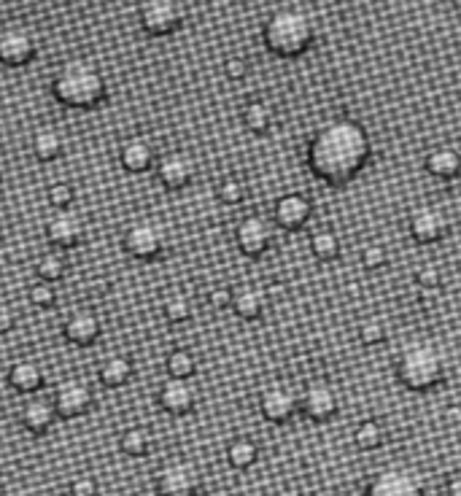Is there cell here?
<instances>
[{
	"label": "cell",
	"mask_w": 461,
	"mask_h": 496,
	"mask_svg": "<svg viewBox=\"0 0 461 496\" xmlns=\"http://www.w3.org/2000/svg\"><path fill=\"white\" fill-rule=\"evenodd\" d=\"M310 253L321 262H329L340 253V238L332 230H318L310 235Z\"/></svg>",
	"instance_id": "33"
},
{
	"label": "cell",
	"mask_w": 461,
	"mask_h": 496,
	"mask_svg": "<svg viewBox=\"0 0 461 496\" xmlns=\"http://www.w3.org/2000/svg\"><path fill=\"white\" fill-rule=\"evenodd\" d=\"M337 408H340V397L337 391L324 383V381H316L310 386H305V391L300 394V410L308 421L313 424H327L337 416Z\"/></svg>",
	"instance_id": "8"
},
{
	"label": "cell",
	"mask_w": 461,
	"mask_h": 496,
	"mask_svg": "<svg viewBox=\"0 0 461 496\" xmlns=\"http://www.w3.org/2000/svg\"><path fill=\"white\" fill-rule=\"evenodd\" d=\"M122 243H124V251H127L133 259L152 262V259H157V256L165 251V233H162L160 225L141 219V222H133V225L124 230Z\"/></svg>",
	"instance_id": "7"
},
{
	"label": "cell",
	"mask_w": 461,
	"mask_h": 496,
	"mask_svg": "<svg viewBox=\"0 0 461 496\" xmlns=\"http://www.w3.org/2000/svg\"><path fill=\"white\" fill-rule=\"evenodd\" d=\"M51 95L68 108L89 111L108 97V84H106V76L92 62L70 60L54 73Z\"/></svg>",
	"instance_id": "2"
},
{
	"label": "cell",
	"mask_w": 461,
	"mask_h": 496,
	"mask_svg": "<svg viewBox=\"0 0 461 496\" xmlns=\"http://www.w3.org/2000/svg\"><path fill=\"white\" fill-rule=\"evenodd\" d=\"M162 310H165V318L171 324H184V321L192 318V299L187 294H171L165 299V308Z\"/></svg>",
	"instance_id": "34"
},
{
	"label": "cell",
	"mask_w": 461,
	"mask_h": 496,
	"mask_svg": "<svg viewBox=\"0 0 461 496\" xmlns=\"http://www.w3.org/2000/svg\"><path fill=\"white\" fill-rule=\"evenodd\" d=\"M0 181H3V165H0Z\"/></svg>",
	"instance_id": "47"
},
{
	"label": "cell",
	"mask_w": 461,
	"mask_h": 496,
	"mask_svg": "<svg viewBox=\"0 0 461 496\" xmlns=\"http://www.w3.org/2000/svg\"><path fill=\"white\" fill-rule=\"evenodd\" d=\"M203 478L189 462H168L154 475V489L160 496H198Z\"/></svg>",
	"instance_id": "6"
},
{
	"label": "cell",
	"mask_w": 461,
	"mask_h": 496,
	"mask_svg": "<svg viewBox=\"0 0 461 496\" xmlns=\"http://www.w3.org/2000/svg\"><path fill=\"white\" fill-rule=\"evenodd\" d=\"M259 410L270 424H286L300 410V397L286 386H272L259 397Z\"/></svg>",
	"instance_id": "16"
},
{
	"label": "cell",
	"mask_w": 461,
	"mask_h": 496,
	"mask_svg": "<svg viewBox=\"0 0 461 496\" xmlns=\"http://www.w3.org/2000/svg\"><path fill=\"white\" fill-rule=\"evenodd\" d=\"M243 124H245L251 133H256V135L267 133V130L272 127V108H270L267 103H262V100H251V103L243 108Z\"/></svg>",
	"instance_id": "30"
},
{
	"label": "cell",
	"mask_w": 461,
	"mask_h": 496,
	"mask_svg": "<svg viewBox=\"0 0 461 496\" xmlns=\"http://www.w3.org/2000/svg\"><path fill=\"white\" fill-rule=\"evenodd\" d=\"M386 262H389V253H386V248L378 246V243H373V246H367L362 251V264L367 270H381Z\"/></svg>",
	"instance_id": "41"
},
{
	"label": "cell",
	"mask_w": 461,
	"mask_h": 496,
	"mask_svg": "<svg viewBox=\"0 0 461 496\" xmlns=\"http://www.w3.org/2000/svg\"><path fill=\"white\" fill-rule=\"evenodd\" d=\"M46 197H49L51 208L68 211V208L73 206V200H76V187H73L70 181H57V184H51V187L46 189Z\"/></svg>",
	"instance_id": "35"
},
{
	"label": "cell",
	"mask_w": 461,
	"mask_h": 496,
	"mask_svg": "<svg viewBox=\"0 0 461 496\" xmlns=\"http://www.w3.org/2000/svg\"><path fill=\"white\" fill-rule=\"evenodd\" d=\"M364 496H429L427 486L419 475L408 473V470H383L378 473L367 489Z\"/></svg>",
	"instance_id": "9"
},
{
	"label": "cell",
	"mask_w": 461,
	"mask_h": 496,
	"mask_svg": "<svg viewBox=\"0 0 461 496\" xmlns=\"http://www.w3.org/2000/svg\"><path fill=\"white\" fill-rule=\"evenodd\" d=\"M11 496H30V494H11Z\"/></svg>",
	"instance_id": "48"
},
{
	"label": "cell",
	"mask_w": 461,
	"mask_h": 496,
	"mask_svg": "<svg viewBox=\"0 0 461 496\" xmlns=\"http://www.w3.org/2000/svg\"><path fill=\"white\" fill-rule=\"evenodd\" d=\"M57 410H54V402L51 400H43V397H30L24 405H22V413H19V421L22 427L30 432V435H46L54 421H57Z\"/></svg>",
	"instance_id": "19"
},
{
	"label": "cell",
	"mask_w": 461,
	"mask_h": 496,
	"mask_svg": "<svg viewBox=\"0 0 461 496\" xmlns=\"http://www.w3.org/2000/svg\"><path fill=\"white\" fill-rule=\"evenodd\" d=\"M97 375H100V383L103 386H108V389H122V386H127L130 383V378H133V362L127 359V356H108L103 364H100V370H97Z\"/></svg>",
	"instance_id": "26"
},
{
	"label": "cell",
	"mask_w": 461,
	"mask_h": 496,
	"mask_svg": "<svg viewBox=\"0 0 461 496\" xmlns=\"http://www.w3.org/2000/svg\"><path fill=\"white\" fill-rule=\"evenodd\" d=\"M424 168H427L429 176H435L440 181H454L461 173V154L451 146H440V149L427 154Z\"/></svg>",
	"instance_id": "23"
},
{
	"label": "cell",
	"mask_w": 461,
	"mask_h": 496,
	"mask_svg": "<svg viewBox=\"0 0 461 496\" xmlns=\"http://www.w3.org/2000/svg\"><path fill=\"white\" fill-rule=\"evenodd\" d=\"M359 340L364 345H378L386 340V324L381 318H367L359 324Z\"/></svg>",
	"instance_id": "37"
},
{
	"label": "cell",
	"mask_w": 461,
	"mask_h": 496,
	"mask_svg": "<svg viewBox=\"0 0 461 496\" xmlns=\"http://www.w3.org/2000/svg\"><path fill=\"white\" fill-rule=\"evenodd\" d=\"M386 440V429L378 424V421H362L356 429H354V443L359 451H378Z\"/></svg>",
	"instance_id": "31"
},
{
	"label": "cell",
	"mask_w": 461,
	"mask_h": 496,
	"mask_svg": "<svg viewBox=\"0 0 461 496\" xmlns=\"http://www.w3.org/2000/svg\"><path fill=\"white\" fill-rule=\"evenodd\" d=\"M70 496H97L100 491V483L95 475H76L68 486Z\"/></svg>",
	"instance_id": "39"
},
{
	"label": "cell",
	"mask_w": 461,
	"mask_h": 496,
	"mask_svg": "<svg viewBox=\"0 0 461 496\" xmlns=\"http://www.w3.org/2000/svg\"><path fill=\"white\" fill-rule=\"evenodd\" d=\"M448 233V216L435 206H421L410 216V238L416 243H438Z\"/></svg>",
	"instance_id": "14"
},
{
	"label": "cell",
	"mask_w": 461,
	"mask_h": 496,
	"mask_svg": "<svg viewBox=\"0 0 461 496\" xmlns=\"http://www.w3.org/2000/svg\"><path fill=\"white\" fill-rule=\"evenodd\" d=\"M157 402L165 413L171 416H187L195 410L198 405V389L192 386V381H179V378H168L160 386Z\"/></svg>",
	"instance_id": "13"
},
{
	"label": "cell",
	"mask_w": 461,
	"mask_h": 496,
	"mask_svg": "<svg viewBox=\"0 0 461 496\" xmlns=\"http://www.w3.org/2000/svg\"><path fill=\"white\" fill-rule=\"evenodd\" d=\"M154 168H157L160 184L165 189H171V192H179V189L189 187L192 179H195V162L187 154H181V152H173V154L160 157Z\"/></svg>",
	"instance_id": "15"
},
{
	"label": "cell",
	"mask_w": 461,
	"mask_h": 496,
	"mask_svg": "<svg viewBox=\"0 0 461 496\" xmlns=\"http://www.w3.org/2000/svg\"><path fill=\"white\" fill-rule=\"evenodd\" d=\"M235 243L237 248L251 256V259H259L267 253V248L272 246V230L270 225L262 219V216H248L237 225L235 230Z\"/></svg>",
	"instance_id": "12"
},
{
	"label": "cell",
	"mask_w": 461,
	"mask_h": 496,
	"mask_svg": "<svg viewBox=\"0 0 461 496\" xmlns=\"http://www.w3.org/2000/svg\"><path fill=\"white\" fill-rule=\"evenodd\" d=\"M119 162L127 173H146L149 168L157 165L154 146L146 138H130L119 149Z\"/></svg>",
	"instance_id": "21"
},
{
	"label": "cell",
	"mask_w": 461,
	"mask_h": 496,
	"mask_svg": "<svg viewBox=\"0 0 461 496\" xmlns=\"http://www.w3.org/2000/svg\"><path fill=\"white\" fill-rule=\"evenodd\" d=\"M272 214H275V225L278 227H283V230H300V227L308 225V219L313 214V203L305 195L291 192V195L278 197Z\"/></svg>",
	"instance_id": "18"
},
{
	"label": "cell",
	"mask_w": 461,
	"mask_h": 496,
	"mask_svg": "<svg viewBox=\"0 0 461 496\" xmlns=\"http://www.w3.org/2000/svg\"><path fill=\"white\" fill-rule=\"evenodd\" d=\"M27 294H30V302H32L35 308H51V305L57 302L54 283H49V280H35V283L27 289Z\"/></svg>",
	"instance_id": "36"
},
{
	"label": "cell",
	"mask_w": 461,
	"mask_h": 496,
	"mask_svg": "<svg viewBox=\"0 0 461 496\" xmlns=\"http://www.w3.org/2000/svg\"><path fill=\"white\" fill-rule=\"evenodd\" d=\"M259 459V445L251 437H235L227 445V462L235 470H248Z\"/></svg>",
	"instance_id": "27"
},
{
	"label": "cell",
	"mask_w": 461,
	"mask_h": 496,
	"mask_svg": "<svg viewBox=\"0 0 461 496\" xmlns=\"http://www.w3.org/2000/svg\"><path fill=\"white\" fill-rule=\"evenodd\" d=\"M165 370H168V378H179V381H189L195 372H198V359L192 351L187 348H176L168 354L165 359Z\"/></svg>",
	"instance_id": "28"
},
{
	"label": "cell",
	"mask_w": 461,
	"mask_h": 496,
	"mask_svg": "<svg viewBox=\"0 0 461 496\" xmlns=\"http://www.w3.org/2000/svg\"><path fill=\"white\" fill-rule=\"evenodd\" d=\"M230 308L243 321H254L264 310V294L259 289H254V286H235L232 289Z\"/></svg>",
	"instance_id": "25"
},
{
	"label": "cell",
	"mask_w": 461,
	"mask_h": 496,
	"mask_svg": "<svg viewBox=\"0 0 461 496\" xmlns=\"http://www.w3.org/2000/svg\"><path fill=\"white\" fill-rule=\"evenodd\" d=\"M370 160V138L359 122L332 119L308 143V168L329 187H343L362 173Z\"/></svg>",
	"instance_id": "1"
},
{
	"label": "cell",
	"mask_w": 461,
	"mask_h": 496,
	"mask_svg": "<svg viewBox=\"0 0 461 496\" xmlns=\"http://www.w3.org/2000/svg\"><path fill=\"white\" fill-rule=\"evenodd\" d=\"M184 16H187V8L181 0H143L138 8L141 27L157 38L173 35L184 24Z\"/></svg>",
	"instance_id": "5"
},
{
	"label": "cell",
	"mask_w": 461,
	"mask_h": 496,
	"mask_svg": "<svg viewBox=\"0 0 461 496\" xmlns=\"http://www.w3.org/2000/svg\"><path fill=\"white\" fill-rule=\"evenodd\" d=\"M416 283H419L421 289L432 291V289H440L443 275H440V270H438L435 264H424V267H419V272H416Z\"/></svg>",
	"instance_id": "40"
},
{
	"label": "cell",
	"mask_w": 461,
	"mask_h": 496,
	"mask_svg": "<svg viewBox=\"0 0 461 496\" xmlns=\"http://www.w3.org/2000/svg\"><path fill=\"white\" fill-rule=\"evenodd\" d=\"M446 364L435 345L416 343L405 348L397 359V381L410 391H429L443 383Z\"/></svg>",
	"instance_id": "4"
},
{
	"label": "cell",
	"mask_w": 461,
	"mask_h": 496,
	"mask_svg": "<svg viewBox=\"0 0 461 496\" xmlns=\"http://www.w3.org/2000/svg\"><path fill=\"white\" fill-rule=\"evenodd\" d=\"M219 200L225 206H240L245 200V184L237 181V179H225L219 184Z\"/></svg>",
	"instance_id": "38"
},
{
	"label": "cell",
	"mask_w": 461,
	"mask_h": 496,
	"mask_svg": "<svg viewBox=\"0 0 461 496\" xmlns=\"http://www.w3.org/2000/svg\"><path fill=\"white\" fill-rule=\"evenodd\" d=\"M92 389L84 383V381H78V378H68V381H62L60 386H57V391H54V397H51V402H54V410H57V416L60 418H81L84 413H89V408H92Z\"/></svg>",
	"instance_id": "10"
},
{
	"label": "cell",
	"mask_w": 461,
	"mask_h": 496,
	"mask_svg": "<svg viewBox=\"0 0 461 496\" xmlns=\"http://www.w3.org/2000/svg\"><path fill=\"white\" fill-rule=\"evenodd\" d=\"M225 73H227V78H232V81H240V78H245V73H248V62L240 60V57H230V60L225 62Z\"/></svg>",
	"instance_id": "42"
},
{
	"label": "cell",
	"mask_w": 461,
	"mask_h": 496,
	"mask_svg": "<svg viewBox=\"0 0 461 496\" xmlns=\"http://www.w3.org/2000/svg\"><path fill=\"white\" fill-rule=\"evenodd\" d=\"M65 270H68V264H65L62 253H57V251H49V253H43V256L35 262L38 280H49V283L62 280V278H65Z\"/></svg>",
	"instance_id": "32"
},
{
	"label": "cell",
	"mask_w": 461,
	"mask_h": 496,
	"mask_svg": "<svg viewBox=\"0 0 461 496\" xmlns=\"http://www.w3.org/2000/svg\"><path fill=\"white\" fill-rule=\"evenodd\" d=\"M46 383V370L35 359H19L8 367V386L19 394H35Z\"/></svg>",
	"instance_id": "20"
},
{
	"label": "cell",
	"mask_w": 461,
	"mask_h": 496,
	"mask_svg": "<svg viewBox=\"0 0 461 496\" xmlns=\"http://www.w3.org/2000/svg\"><path fill=\"white\" fill-rule=\"evenodd\" d=\"M30 146H32L35 160H41V162H54V160H60L62 152H65V138H62V133L54 130V127H41V130L32 133V143H30Z\"/></svg>",
	"instance_id": "24"
},
{
	"label": "cell",
	"mask_w": 461,
	"mask_h": 496,
	"mask_svg": "<svg viewBox=\"0 0 461 496\" xmlns=\"http://www.w3.org/2000/svg\"><path fill=\"white\" fill-rule=\"evenodd\" d=\"M3 470H5V454L0 451V473H3Z\"/></svg>",
	"instance_id": "46"
},
{
	"label": "cell",
	"mask_w": 461,
	"mask_h": 496,
	"mask_svg": "<svg viewBox=\"0 0 461 496\" xmlns=\"http://www.w3.org/2000/svg\"><path fill=\"white\" fill-rule=\"evenodd\" d=\"M38 46H35V38L30 35V30L24 27H3L0 30V62L8 65V68H22L27 62H32Z\"/></svg>",
	"instance_id": "11"
},
{
	"label": "cell",
	"mask_w": 461,
	"mask_h": 496,
	"mask_svg": "<svg viewBox=\"0 0 461 496\" xmlns=\"http://www.w3.org/2000/svg\"><path fill=\"white\" fill-rule=\"evenodd\" d=\"M16 326V313L8 305H0V335H8Z\"/></svg>",
	"instance_id": "43"
},
{
	"label": "cell",
	"mask_w": 461,
	"mask_h": 496,
	"mask_svg": "<svg viewBox=\"0 0 461 496\" xmlns=\"http://www.w3.org/2000/svg\"><path fill=\"white\" fill-rule=\"evenodd\" d=\"M119 448L133 456V459H141L152 451V432L143 429V427H130L127 432H122L119 437Z\"/></svg>",
	"instance_id": "29"
},
{
	"label": "cell",
	"mask_w": 461,
	"mask_h": 496,
	"mask_svg": "<svg viewBox=\"0 0 461 496\" xmlns=\"http://www.w3.org/2000/svg\"><path fill=\"white\" fill-rule=\"evenodd\" d=\"M46 241L54 248H76L84 241V222L70 211H57L46 222Z\"/></svg>",
	"instance_id": "17"
},
{
	"label": "cell",
	"mask_w": 461,
	"mask_h": 496,
	"mask_svg": "<svg viewBox=\"0 0 461 496\" xmlns=\"http://www.w3.org/2000/svg\"><path fill=\"white\" fill-rule=\"evenodd\" d=\"M208 299H211V305H214V308H230L232 289H214Z\"/></svg>",
	"instance_id": "44"
},
{
	"label": "cell",
	"mask_w": 461,
	"mask_h": 496,
	"mask_svg": "<svg viewBox=\"0 0 461 496\" xmlns=\"http://www.w3.org/2000/svg\"><path fill=\"white\" fill-rule=\"evenodd\" d=\"M446 491H448V496H461V470H456V473H451V475H448Z\"/></svg>",
	"instance_id": "45"
},
{
	"label": "cell",
	"mask_w": 461,
	"mask_h": 496,
	"mask_svg": "<svg viewBox=\"0 0 461 496\" xmlns=\"http://www.w3.org/2000/svg\"><path fill=\"white\" fill-rule=\"evenodd\" d=\"M100 318L92 313V310H76L68 316L65 321V337L73 343V345H92L97 337H100Z\"/></svg>",
	"instance_id": "22"
},
{
	"label": "cell",
	"mask_w": 461,
	"mask_h": 496,
	"mask_svg": "<svg viewBox=\"0 0 461 496\" xmlns=\"http://www.w3.org/2000/svg\"><path fill=\"white\" fill-rule=\"evenodd\" d=\"M316 38V24L305 11L297 8H281L275 11L264 27H262V41L275 57H300L310 49Z\"/></svg>",
	"instance_id": "3"
}]
</instances>
